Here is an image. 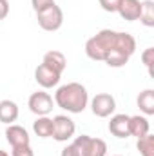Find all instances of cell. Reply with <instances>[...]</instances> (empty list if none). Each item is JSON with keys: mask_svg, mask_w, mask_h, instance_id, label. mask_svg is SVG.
Returning <instances> with one entry per match:
<instances>
[{"mask_svg": "<svg viewBox=\"0 0 154 156\" xmlns=\"http://www.w3.org/2000/svg\"><path fill=\"white\" fill-rule=\"evenodd\" d=\"M73 145L76 147L80 156H105L107 154V144L102 138H93L89 134L76 136Z\"/></svg>", "mask_w": 154, "mask_h": 156, "instance_id": "3957f363", "label": "cell"}, {"mask_svg": "<svg viewBox=\"0 0 154 156\" xmlns=\"http://www.w3.org/2000/svg\"><path fill=\"white\" fill-rule=\"evenodd\" d=\"M91 111L93 115L98 118H107L114 115L116 111V100L113 94L109 93H98L93 100H91Z\"/></svg>", "mask_w": 154, "mask_h": 156, "instance_id": "8992f818", "label": "cell"}, {"mask_svg": "<svg viewBox=\"0 0 154 156\" xmlns=\"http://www.w3.org/2000/svg\"><path fill=\"white\" fill-rule=\"evenodd\" d=\"M109 133L116 138H129V115H114L109 122Z\"/></svg>", "mask_w": 154, "mask_h": 156, "instance_id": "8fae6325", "label": "cell"}, {"mask_svg": "<svg viewBox=\"0 0 154 156\" xmlns=\"http://www.w3.org/2000/svg\"><path fill=\"white\" fill-rule=\"evenodd\" d=\"M5 140L9 142L11 147H16V145H29V144H31V138H29L27 129H24L22 125H16V123L7 125V129H5Z\"/></svg>", "mask_w": 154, "mask_h": 156, "instance_id": "9c48e42d", "label": "cell"}, {"mask_svg": "<svg viewBox=\"0 0 154 156\" xmlns=\"http://www.w3.org/2000/svg\"><path fill=\"white\" fill-rule=\"evenodd\" d=\"M129 58L131 56H127L125 53H121L120 49H111L107 55H105V58H103V62L109 66V67H123L127 62H129Z\"/></svg>", "mask_w": 154, "mask_h": 156, "instance_id": "e0dca14e", "label": "cell"}, {"mask_svg": "<svg viewBox=\"0 0 154 156\" xmlns=\"http://www.w3.org/2000/svg\"><path fill=\"white\" fill-rule=\"evenodd\" d=\"M100 5L107 13H116L118 11V5H120V0H100Z\"/></svg>", "mask_w": 154, "mask_h": 156, "instance_id": "7402d4cb", "label": "cell"}, {"mask_svg": "<svg viewBox=\"0 0 154 156\" xmlns=\"http://www.w3.org/2000/svg\"><path fill=\"white\" fill-rule=\"evenodd\" d=\"M37 20H38V26L44 31L53 33V31H58L62 27V24H64V13H62V9L56 4H53L47 9L37 13Z\"/></svg>", "mask_w": 154, "mask_h": 156, "instance_id": "277c9868", "label": "cell"}, {"mask_svg": "<svg viewBox=\"0 0 154 156\" xmlns=\"http://www.w3.org/2000/svg\"><path fill=\"white\" fill-rule=\"evenodd\" d=\"M60 156H80V153L76 151V147H75L73 144H69L67 147H64V149H62Z\"/></svg>", "mask_w": 154, "mask_h": 156, "instance_id": "cb8c5ba5", "label": "cell"}, {"mask_svg": "<svg viewBox=\"0 0 154 156\" xmlns=\"http://www.w3.org/2000/svg\"><path fill=\"white\" fill-rule=\"evenodd\" d=\"M54 104L67 113L78 115V113L85 111V107L89 104V93H87L85 85H82L78 82H69L56 89Z\"/></svg>", "mask_w": 154, "mask_h": 156, "instance_id": "6da1fadb", "label": "cell"}, {"mask_svg": "<svg viewBox=\"0 0 154 156\" xmlns=\"http://www.w3.org/2000/svg\"><path fill=\"white\" fill-rule=\"evenodd\" d=\"M33 131L40 138H51V134H53V118L38 116L33 123Z\"/></svg>", "mask_w": 154, "mask_h": 156, "instance_id": "2e32d148", "label": "cell"}, {"mask_svg": "<svg viewBox=\"0 0 154 156\" xmlns=\"http://www.w3.org/2000/svg\"><path fill=\"white\" fill-rule=\"evenodd\" d=\"M76 133V125L75 122L65 115H58L53 118V134L51 138H54L56 142H67L75 136Z\"/></svg>", "mask_w": 154, "mask_h": 156, "instance_id": "5b68a950", "label": "cell"}, {"mask_svg": "<svg viewBox=\"0 0 154 156\" xmlns=\"http://www.w3.org/2000/svg\"><path fill=\"white\" fill-rule=\"evenodd\" d=\"M9 15V2L7 0H0V20L7 18Z\"/></svg>", "mask_w": 154, "mask_h": 156, "instance_id": "d4e9b609", "label": "cell"}, {"mask_svg": "<svg viewBox=\"0 0 154 156\" xmlns=\"http://www.w3.org/2000/svg\"><path fill=\"white\" fill-rule=\"evenodd\" d=\"M142 62H143V66L147 67L149 75H151V76H154V73H152V66H154V47H147V49L142 53Z\"/></svg>", "mask_w": 154, "mask_h": 156, "instance_id": "ffe728a7", "label": "cell"}, {"mask_svg": "<svg viewBox=\"0 0 154 156\" xmlns=\"http://www.w3.org/2000/svg\"><path fill=\"white\" fill-rule=\"evenodd\" d=\"M60 78H62L60 73L53 71V69L47 67L45 64H40L38 67L35 69V80H37V83H38L40 87H44V89L56 87L58 82H60Z\"/></svg>", "mask_w": 154, "mask_h": 156, "instance_id": "ba28073f", "label": "cell"}, {"mask_svg": "<svg viewBox=\"0 0 154 156\" xmlns=\"http://www.w3.org/2000/svg\"><path fill=\"white\" fill-rule=\"evenodd\" d=\"M120 16L127 22H134L140 18V13H142V2L140 0H120V5H118V11Z\"/></svg>", "mask_w": 154, "mask_h": 156, "instance_id": "30bf717a", "label": "cell"}, {"mask_svg": "<svg viewBox=\"0 0 154 156\" xmlns=\"http://www.w3.org/2000/svg\"><path fill=\"white\" fill-rule=\"evenodd\" d=\"M145 27H154V2L152 0H143L142 2V13L138 18Z\"/></svg>", "mask_w": 154, "mask_h": 156, "instance_id": "ac0fdd59", "label": "cell"}, {"mask_svg": "<svg viewBox=\"0 0 154 156\" xmlns=\"http://www.w3.org/2000/svg\"><path fill=\"white\" fill-rule=\"evenodd\" d=\"M114 156H121V154H114Z\"/></svg>", "mask_w": 154, "mask_h": 156, "instance_id": "4316f807", "label": "cell"}, {"mask_svg": "<svg viewBox=\"0 0 154 156\" xmlns=\"http://www.w3.org/2000/svg\"><path fill=\"white\" fill-rule=\"evenodd\" d=\"M53 4H56V2H54V0H31V5H33V9H35L37 13L47 9V7L53 5Z\"/></svg>", "mask_w": 154, "mask_h": 156, "instance_id": "603a6c76", "label": "cell"}, {"mask_svg": "<svg viewBox=\"0 0 154 156\" xmlns=\"http://www.w3.org/2000/svg\"><path fill=\"white\" fill-rule=\"evenodd\" d=\"M138 107L145 116H152L154 115V91L152 89H145L138 94Z\"/></svg>", "mask_w": 154, "mask_h": 156, "instance_id": "9a60e30c", "label": "cell"}, {"mask_svg": "<svg viewBox=\"0 0 154 156\" xmlns=\"http://www.w3.org/2000/svg\"><path fill=\"white\" fill-rule=\"evenodd\" d=\"M136 147H138V151H140L142 156H154V134L149 133V134L138 138Z\"/></svg>", "mask_w": 154, "mask_h": 156, "instance_id": "d6986e66", "label": "cell"}, {"mask_svg": "<svg viewBox=\"0 0 154 156\" xmlns=\"http://www.w3.org/2000/svg\"><path fill=\"white\" fill-rule=\"evenodd\" d=\"M29 111L37 116H47L51 111H53V105H54V100L49 93L45 91H37L29 96Z\"/></svg>", "mask_w": 154, "mask_h": 156, "instance_id": "52a82bcc", "label": "cell"}, {"mask_svg": "<svg viewBox=\"0 0 154 156\" xmlns=\"http://www.w3.org/2000/svg\"><path fill=\"white\" fill-rule=\"evenodd\" d=\"M42 64H45L47 67H51L53 71H56V73H60V75H62V73L65 71V67H67V60H65L64 53H60V51H47V53L44 55Z\"/></svg>", "mask_w": 154, "mask_h": 156, "instance_id": "7c38bea8", "label": "cell"}, {"mask_svg": "<svg viewBox=\"0 0 154 156\" xmlns=\"http://www.w3.org/2000/svg\"><path fill=\"white\" fill-rule=\"evenodd\" d=\"M114 40H116V31L102 29L85 42V55L94 62H103L105 55L114 47Z\"/></svg>", "mask_w": 154, "mask_h": 156, "instance_id": "7a4b0ae2", "label": "cell"}, {"mask_svg": "<svg viewBox=\"0 0 154 156\" xmlns=\"http://www.w3.org/2000/svg\"><path fill=\"white\" fill-rule=\"evenodd\" d=\"M0 156H9V154H7L5 151H2V149H0Z\"/></svg>", "mask_w": 154, "mask_h": 156, "instance_id": "484cf974", "label": "cell"}, {"mask_svg": "<svg viewBox=\"0 0 154 156\" xmlns=\"http://www.w3.org/2000/svg\"><path fill=\"white\" fill-rule=\"evenodd\" d=\"M149 131H151V123H149L147 116H140V115L129 116V133H131V136L142 138V136L149 134Z\"/></svg>", "mask_w": 154, "mask_h": 156, "instance_id": "4fadbf2b", "label": "cell"}, {"mask_svg": "<svg viewBox=\"0 0 154 156\" xmlns=\"http://www.w3.org/2000/svg\"><path fill=\"white\" fill-rule=\"evenodd\" d=\"M18 118V105L13 100H2L0 102V122L5 125H11Z\"/></svg>", "mask_w": 154, "mask_h": 156, "instance_id": "5bb4252c", "label": "cell"}, {"mask_svg": "<svg viewBox=\"0 0 154 156\" xmlns=\"http://www.w3.org/2000/svg\"><path fill=\"white\" fill-rule=\"evenodd\" d=\"M11 156H35V151L31 149V144L29 145H16L11 149Z\"/></svg>", "mask_w": 154, "mask_h": 156, "instance_id": "44dd1931", "label": "cell"}]
</instances>
